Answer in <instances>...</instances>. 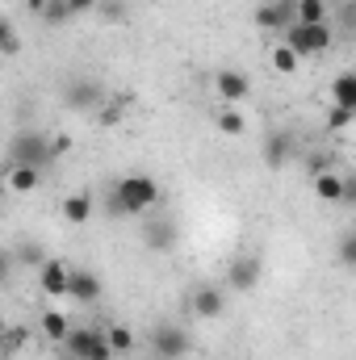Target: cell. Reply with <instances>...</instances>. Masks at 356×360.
<instances>
[{"label":"cell","instance_id":"6da1fadb","mask_svg":"<svg viewBox=\"0 0 356 360\" xmlns=\"http://www.w3.org/2000/svg\"><path fill=\"white\" fill-rule=\"evenodd\" d=\"M105 205H109V218H139V214L160 205V184L147 172H130V176H122L113 184Z\"/></svg>","mask_w":356,"mask_h":360},{"label":"cell","instance_id":"7a4b0ae2","mask_svg":"<svg viewBox=\"0 0 356 360\" xmlns=\"http://www.w3.org/2000/svg\"><path fill=\"white\" fill-rule=\"evenodd\" d=\"M68 356L76 360H113L117 352L109 348V335L105 331H96V327H72V335H68Z\"/></svg>","mask_w":356,"mask_h":360},{"label":"cell","instance_id":"3957f363","mask_svg":"<svg viewBox=\"0 0 356 360\" xmlns=\"http://www.w3.org/2000/svg\"><path fill=\"white\" fill-rule=\"evenodd\" d=\"M285 46H293L302 59H314V55H323L331 46V25H302V21H293L285 30Z\"/></svg>","mask_w":356,"mask_h":360},{"label":"cell","instance_id":"277c9868","mask_svg":"<svg viewBox=\"0 0 356 360\" xmlns=\"http://www.w3.org/2000/svg\"><path fill=\"white\" fill-rule=\"evenodd\" d=\"M63 101H68V109H76V113H96V109L105 105V89H101L96 80H68Z\"/></svg>","mask_w":356,"mask_h":360},{"label":"cell","instance_id":"5b68a950","mask_svg":"<svg viewBox=\"0 0 356 360\" xmlns=\"http://www.w3.org/2000/svg\"><path fill=\"white\" fill-rule=\"evenodd\" d=\"M51 160V139H42V134H21V139H13V147H8V164H46Z\"/></svg>","mask_w":356,"mask_h":360},{"label":"cell","instance_id":"8992f818","mask_svg":"<svg viewBox=\"0 0 356 360\" xmlns=\"http://www.w3.org/2000/svg\"><path fill=\"white\" fill-rule=\"evenodd\" d=\"M151 348H155L160 360H180L184 352H189V335L180 331L177 323H160L155 335H151Z\"/></svg>","mask_w":356,"mask_h":360},{"label":"cell","instance_id":"52a82bcc","mask_svg":"<svg viewBox=\"0 0 356 360\" xmlns=\"http://www.w3.org/2000/svg\"><path fill=\"white\" fill-rule=\"evenodd\" d=\"M38 285H42L46 297H68L72 293V264H63V260L38 264Z\"/></svg>","mask_w":356,"mask_h":360},{"label":"cell","instance_id":"ba28073f","mask_svg":"<svg viewBox=\"0 0 356 360\" xmlns=\"http://www.w3.org/2000/svg\"><path fill=\"white\" fill-rule=\"evenodd\" d=\"M298 21V0H272L256 8V25L260 30H289Z\"/></svg>","mask_w":356,"mask_h":360},{"label":"cell","instance_id":"9c48e42d","mask_svg":"<svg viewBox=\"0 0 356 360\" xmlns=\"http://www.w3.org/2000/svg\"><path fill=\"white\" fill-rule=\"evenodd\" d=\"M227 281H231V289H239V293L256 289V281H260V256H235V260L227 264Z\"/></svg>","mask_w":356,"mask_h":360},{"label":"cell","instance_id":"30bf717a","mask_svg":"<svg viewBox=\"0 0 356 360\" xmlns=\"http://www.w3.org/2000/svg\"><path fill=\"white\" fill-rule=\"evenodd\" d=\"M314 197L327 201V205H344V197H348V176H340L336 168L319 172V176H314Z\"/></svg>","mask_w":356,"mask_h":360},{"label":"cell","instance_id":"8fae6325","mask_svg":"<svg viewBox=\"0 0 356 360\" xmlns=\"http://www.w3.org/2000/svg\"><path fill=\"white\" fill-rule=\"evenodd\" d=\"M214 89H218V96H222L227 105H239V101L252 92V80H248L243 72H231V68H227V72L214 76Z\"/></svg>","mask_w":356,"mask_h":360},{"label":"cell","instance_id":"7c38bea8","mask_svg":"<svg viewBox=\"0 0 356 360\" xmlns=\"http://www.w3.org/2000/svg\"><path fill=\"white\" fill-rule=\"evenodd\" d=\"M222 306H227V297H222L218 285H197V293H193V314L197 319H218Z\"/></svg>","mask_w":356,"mask_h":360},{"label":"cell","instance_id":"4fadbf2b","mask_svg":"<svg viewBox=\"0 0 356 360\" xmlns=\"http://www.w3.org/2000/svg\"><path fill=\"white\" fill-rule=\"evenodd\" d=\"M68 297H76V302H84V306H92V302H101V276L89 269H72V293Z\"/></svg>","mask_w":356,"mask_h":360},{"label":"cell","instance_id":"5bb4252c","mask_svg":"<svg viewBox=\"0 0 356 360\" xmlns=\"http://www.w3.org/2000/svg\"><path fill=\"white\" fill-rule=\"evenodd\" d=\"M92 214H96L92 193H68V197H63V218H68L72 226H84Z\"/></svg>","mask_w":356,"mask_h":360},{"label":"cell","instance_id":"9a60e30c","mask_svg":"<svg viewBox=\"0 0 356 360\" xmlns=\"http://www.w3.org/2000/svg\"><path fill=\"white\" fill-rule=\"evenodd\" d=\"M4 180H8L13 193H34L42 184V172H38V164H8Z\"/></svg>","mask_w":356,"mask_h":360},{"label":"cell","instance_id":"2e32d148","mask_svg":"<svg viewBox=\"0 0 356 360\" xmlns=\"http://www.w3.org/2000/svg\"><path fill=\"white\" fill-rule=\"evenodd\" d=\"M68 335H72L68 314H63V310H42V340H51V344H68Z\"/></svg>","mask_w":356,"mask_h":360},{"label":"cell","instance_id":"e0dca14e","mask_svg":"<svg viewBox=\"0 0 356 360\" xmlns=\"http://www.w3.org/2000/svg\"><path fill=\"white\" fill-rule=\"evenodd\" d=\"M331 105H344L356 113V72H340L331 80Z\"/></svg>","mask_w":356,"mask_h":360},{"label":"cell","instance_id":"ac0fdd59","mask_svg":"<svg viewBox=\"0 0 356 360\" xmlns=\"http://www.w3.org/2000/svg\"><path fill=\"white\" fill-rule=\"evenodd\" d=\"M268 63H272V72H276V76H293V72H298V63H302V55H298L293 46H285V42H281V46H272Z\"/></svg>","mask_w":356,"mask_h":360},{"label":"cell","instance_id":"d6986e66","mask_svg":"<svg viewBox=\"0 0 356 360\" xmlns=\"http://www.w3.org/2000/svg\"><path fill=\"white\" fill-rule=\"evenodd\" d=\"M172 243H177V226H172V222L160 218V222L147 226V248H151V252H168Z\"/></svg>","mask_w":356,"mask_h":360},{"label":"cell","instance_id":"ffe728a7","mask_svg":"<svg viewBox=\"0 0 356 360\" xmlns=\"http://www.w3.org/2000/svg\"><path fill=\"white\" fill-rule=\"evenodd\" d=\"M289 160V134H268L265 139V164L268 168H281Z\"/></svg>","mask_w":356,"mask_h":360},{"label":"cell","instance_id":"44dd1931","mask_svg":"<svg viewBox=\"0 0 356 360\" xmlns=\"http://www.w3.org/2000/svg\"><path fill=\"white\" fill-rule=\"evenodd\" d=\"M214 122H218V130H222L227 139H239V134L248 130V122H243V113H239L235 105H227V109H222V113H218Z\"/></svg>","mask_w":356,"mask_h":360},{"label":"cell","instance_id":"7402d4cb","mask_svg":"<svg viewBox=\"0 0 356 360\" xmlns=\"http://www.w3.org/2000/svg\"><path fill=\"white\" fill-rule=\"evenodd\" d=\"M298 21L302 25H327V0H298Z\"/></svg>","mask_w":356,"mask_h":360},{"label":"cell","instance_id":"603a6c76","mask_svg":"<svg viewBox=\"0 0 356 360\" xmlns=\"http://www.w3.org/2000/svg\"><path fill=\"white\" fill-rule=\"evenodd\" d=\"M105 335H109V348H113L117 356H126V352H134V331H130V327H122V323H113V327H105Z\"/></svg>","mask_w":356,"mask_h":360},{"label":"cell","instance_id":"cb8c5ba5","mask_svg":"<svg viewBox=\"0 0 356 360\" xmlns=\"http://www.w3.org/2000/svg\"><path fill=\"white\" fill-rule=\"evenodd\" d=\"M126 117V96H117V101H105L101 109H96V122L101 126H117Z\"/></svg>","mask_w":356,"mask_h":360},{"label":"cell","instance_id":"d4e9b609","mask_svg":"<svg viewBox=\"0 0 356 360\" xmlns=\"http://www.w3.org/2000/svg\"><path fill=\"white\" fill-rule=\"evenodd\" d=\"M25 340H30V335H25V327H13V323H8V327H4V340H0V348H4V356H17Z\"/></svg>","mask_w":356,"mask_h":360},{"label":"cell","instance_id":"484cf974","mask_svg":"<svg viewBox=\"0 0 356 360\" xmlns=\"http://www.w3.org/2000/svg\"><path fill=\"white\" fill-rule=\"evenodd\" d=\"M0 51H4L8 59L21 51V38H17V25H13V21H4V25H0Z\"/></svg>","mask_w":356,"mask_h":360},{"label":"cell","instance_id":"4316f807","mask_svg":"<svg viewBox=\"0 0 356 360\" xmlns=\"http://www.w3.org/2000/svg\"><path fill=\"white\" fill-rule=\"evenodd\" d=\"M352 117H356L352 109H344V105H331V113H327V130H344Z\"/></svg>","mask_w":356,"mask_h":360},{"label":"cell","instance_id":"83f0119b","mask_svg":"<svg viewBox=\"0 0 356 360\" xmlns=\"http://www.w3.org/2000/svg\"><path fill=\"white\" fill-rule=\"evenodd\" d=\"M42 17H46L51 25H59V21H68V17H72V8H68V0H51V8H46Z\"/></svg>","mask_w":356,"mask_h":360},{"label":"cell","instance_id":"f1b7e54d","mask_svg":"<svg viewBox=\"0 0 356 360\" xmlns=\"http://www.w3.org/2000/svg\"><path fill=\"white\" fill-rule=\"evenodd\" d=\"M68 151H72V139H68V134H55V139H51V160H63Z\"/></svg>","mask_w":356,"mask_h":360},{"label":"cell","instance_id":"f546056e","mask_svg":"<svg viewBox=\"0 0 356 360\" xmlns=\"http://www.w3.org/2000/svg\"><path fill=\"white\" fill-rule=\"evenodd\" d=\"M340 260H344V264H356V235H348V239L340 243Z\"/></svg>","mask_w":356,"mask_h":360},{"label":"cell","instance_id":"4dcf8cb0","mask_svg":"<svg viewBox=\"0 0 356 360\" xmlns=\"http://www.w3.org/2000/svg\"><path fill=\"white\" fill-rule=\"evenodd\" d=\"M68 8H72V17H80V13H92L96 8V0H68Z\"/></svg>","mask_w":356,"mask_h":360},{"label":"cell","instance_id":"1f68e13d","mask_svg":"<svg viewBox=\"0 0 356 360\" xmlns=\"http://www.w3.org/2000/svg\"><path fill=\"white\" fill-rule=\"evenodd\" d=\"M51 8V0H30V13H46Z\"/></svg>","mask_w":356,"mask_h":360},{"label":"cell","instance_id":"d6a6232c","mask_svg":"<svg viewBox=\"0 0 356 360\" xmlns=\"http://www.w3.org/2000/svg\"><path fill=\"white\" fill-rule=\"evenodd\" d=\"M348 205H356V176H348V197H344Z\"/></svg>","mask_w":356,"mask_h":360},{"label":"cell","instance_id":"836d02e7","mask_svg":"<svg viewBox=\"0 0 356 360\" xmlns=\"http://www.w3.org/2000/svg\"><path fill=\"white\" fill-rule=\"evenodd\" d=\"M59 360H76V356H59Z\"/></svg>","mask_w":356,"mask_h":360},{"label":"cell","instance_id":"e575fe53","mask_svg":"<svg viewBox=\"0 0 356 360\" xmlns=\"http://www.w3.org/2000/svg\"><path fill=\"white\" fill-rule=\"evenodd\" d=\"M344 4H356V0H344Z\"/></svg>","mask_w":356,"mask_h":360}]
</instances>
